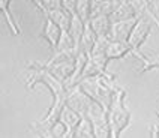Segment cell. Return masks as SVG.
<instances>
[{"label": "cell", "instance_id": "6da1fadb", "mask_svg": "<svg viewBox=\"0 0 159 138\" xmlns=\"http://www.w3.org/2000/svg\"><path fill=\"white\" fill-rule=\"evenodd\" d=\"M27 69L30 71L26 81V87L29 90H33L38 84H42L50 90L53 98L66 96V87L63 81L59 77H56L45 65H42V62H29Z\"/></svg>", "mask_w": 159, "mask_h": 138}, {"label": "cell", "instance_id": "7a4b0ae2", "mask_svg": "<svg viewBox=\"0 0 159 138\" xmlns=\"http://www.w3.org/2000/svg\"><path fill=\"white\" fill-rule=\"evenodd\" d=\"M131 119L132 116L126 101V90L123 87H117L113 92V99L108 107V122L111 128V137H120L129 128Z\"/></svg>", "mask_w": 159, "mask_h": 138}, {"label": "cell", "instance_id": "3957f363", "mask_svg": "<svg viewBox=\"0 0 159 138\" xmlns=\"http://www.w3.org/2000/svg\"><path fill=\"white\" fill-rule=\"evenodd\" d=\"M150 34H152V23L147 20V17H140L138 21L135 23L129 38H128V44L132 48V56H135L143 65L147 63L149 59L141 53V47L146 44V41L149 39Z\"/></svg>", "mask_w": 159, "mask_h": 138}, {"label": "cell", "instance_id": "277c9868", "mask_svg": "<svg viewBox=\"0 0 159 138\" xmlns=\"http://www.w3.org/2000/svg\"><path fill=\"white\" fill-rule=\"evenodd\" d=\"M62 33H63L62 29L57 26L48 15H44V26H42V32H41L39 36L48 42L51 51H54V50L57 48L59 41H60V38H62Z\"/></svg>", "mask_w": 159, "mask_h": 138}, {"label": "cell", "instance_id": "5b68a950", "mask_svg": "<svg viewBox=\"0 0 159 138\" xmlns=\"http://www.w3.org/2000/svg\"><path fill=\"white\" fill-rule=\"evenodd\" d=\"M141 15H135L132 18H126V20H122V21H116L111 24V32H110V36L111 39H116V41H123V42H128V38L132 32L135 23L138 21V18Z\"/></svg>", "mask_w": 159, "mask_h": 138}, {"label": "cell", "instance_id": "8992f818", "mask_svg": "<svg viewBox=\"0 0 159 138\" xmlns=\"http://www.w3.org/2000/svg\"><path fill=\"white\" fill-rule=\"evenodd\" d=\"M107 57L108 60H120V59H125L128 56H132V48L128 42H123V41H116V39H111L108 47H107Z\"/></svg>", "mask_w": 159, "mask_h": 138}, {"label": "cell", "instance_id": "52a82bcc", "mask_svg": "<svg viewBox=\"0 0 159 138\" xmlns=\"http://www.w3.org/2000/svg\"><path fill=\"white\" fill-rule=\"evenodd\" d=\"M81 114L78 111H75L72 107H69L68 104H65L62 108V113H60V120L66 125L68 128V137H74V131L77 128V125L81 120Z\"/></svg>", "mask_w": 159, "mask_h": 138}, {"label": "cell", "instance_id": "ba28073f", "mask_svg": "<svg viewBox=\"0 0 159 138\" xmlns=\"http://www.w3.org/2000/svg\"><path fill=\"white\" fill-rule=\"evenodd\" d=\"M11 2L12 0H0V12H2V17L5 18L11 33L14 34V36H20L21 34V27L15 21V17L11 12Z\"/></svg>", "mask_w": 159, "mask_h": 138}, {"label": "cell", "instance_id": "9c48e42d", "mask_svg": "<svg viewBox=\"0 0 159 138\" xmlns=\"http://www.w3.org/2000/svg\"><path fill=\"white\" fill-rule=\"evenodd\" d=\"M135 15H138V14L132 6V3L128 2V0H122L116 6L114 11L111 12L110 18H111V23H116V21H122V20H126V18H132Z\"/></svg>", "mask_w": 159, "mask_h": 138}, {"label": "cell", "instance_id": "30bf717a", "mask_svg": "<svg viewBox=\"0 0 159 138\" xmlns=\"http://www.w3.org/2000/svg\"><path fill=\"white\" fill-rule=\"evenodd\" d=\"M89 23L98 36H110L111 24H113L110 15H95L89 20Z\"/></svg>", "mask_w": 159, "mask_h": 138}, {"label": "cell", "instance_id": "8fae6325", "mask_svg": "<svg viewBox=\"0 0 159 138\" xmlns=\"http://www.w3.org/2000/svg\"><path fill=\"white\" fill-rule=\"evenodd\" d=\"M44 15H48L62 30H69L71 23H72V14L69 11H66L65 8L56 9V11H50V12H47Z\"/></svg>", "mask_w": 159, "mask_h": 138}, {"label": "cell", "instance_id": "7c38bea8", "mask_svg": "<svg viewBox=\"0 0 159 138\" xmlns=\"http://www.w3.org/2000/svg\"><path fill=\"white\" fill-rule=\"evenodd\" d=\"M74 137L77 138H93L95 137V128L93 123L87 117H81L80 123L74 131Z\"/></svg>", "mask_w": 159, "mask_h": 138}, {"label": "cell", "instance_id": "4fadbf2b", "mask_svg": "<svg viewBox=\"0 0 159 138\" xmlns=\"http://www.w3.org/2000/svg\"><path fill=\"white\" fill-rule=\"evenodd\" d=\"M75 12L83 21L87 23L92 18V0H77L75 2Z\"/></svg>", "mask_w": 159, "mask_h": 138}, {"label": "cell", "instance_id": "5bb4252c", "mask_svg": "<svg viewBox=\"0 0 159 138\" xmlns=\"http://www.w3.org/2000/svg\"><path fill=\"white\" fill-rule=\"evenodd\" d=\"M63 8V0H44V14L50 12V11H56V9ZM42 14V15H44Z\"/></svg>", "mask_w": 159, "mask_h": 138}, {"label": "cell", "instance_id": "9a60e30c", "mask_svg": "<svg viewBox=\"0 0 159 138\" xmlns=\"http://www.w3.org/2000/svg\"><path fill=\"white\" fill-rule=\"evenodd\" d=\"M152 69H159V57H156V59H149L147 63H144V65H143V68L140 69V72L144 74V72L152 71Z\"/></svg>", "mask_w": 159, "mask_h": 138}, {"label": "cell", "instance_id": "2e32d148", "mask_svg": "<svg viewBox=\"0 0 159 138\" xmlns=\"http://www.w3.org/2000/svg\"><path fill=\"white\" fill-rule=\"evenodd\" d=\"M75 2L77 0H63V8L69 11L71 14H77L75 12Z\"/></svg>", "mask_w": 159, "mask_h": 138}, {"label": "cell", "instance_id": "e0dca14e", "mask_svg": "<svg viewBox=\"0 0 159 138\" xmlns=\"http://www.w3.org/2000/svg\"><path fill=\"white\" fill-rule=\"evenodd\" d=\"M30 2L35 5L38 11H41V12L44 14V11H45V9H44V0H30Z\"/></svg>", "mask_w": 159, "mask_h": 138}, {"label": "cell", "instance_id": "ac0fdd59", "mask_svg": "<svg viewBox=\"0 0 159 138\" xmlns=\"http://www.w3.org/2000/svg\"><path fill=\"white\" fill-rule=\"evenodd\" d=\"M110 2H114V3H119V2H122V0H110Z\"/></svg>", "mask_w": 159, "mask_h": 138}, {"label": "cell", "instance_id": "d6986e66", "mask_svg": "<svg viewBox=\"0 0 159 138\" xmlns=\"http://www.w3.org/2000/svg\"><path fill=\"white\" fill-rule=\"evenodd\" d=\"M153 2H159V0H153Z\"/></svg>", "mask_w": 159, "mask_h": 138}]
</instances>
